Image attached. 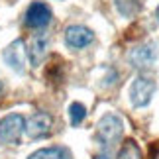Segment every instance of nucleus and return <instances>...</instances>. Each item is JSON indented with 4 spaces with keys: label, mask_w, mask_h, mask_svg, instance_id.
Wrapping results in <instances>:
<instances>
[{
    "label": "nucleus",
    "mask_w": 159,
    "mask_h": 159,
    "mask_svg": "<svg viewBox=\"0 0 159 159\" xmlns=\"http://www.w3.org/2000/svg\"><path fill=\"white\" fill-rule=\"evenodd\" d=\"M26 130V120L22 114H8L0 120V142L18 143Z\"/></svg>",
    "instance_id": "obj_1"
},
{
    "label": "nucleus",
    "mask_w": 159,
    "mask_h": 159,
    "mask_svg": "<svg viewBox=\"0 0 159 159\" xmlns=\"http://www.w3.org/2000/svg\"><path fill=\"white\" fill-rule=\"evenodd\" d=\"M122 130H124V124H122L120 116L116 114H108L98 122V128H96V134H98L100 142H104L106 145L114 143L116 139L122 136Z\"/></svg>",
    "instance_id": "obj_2"
},
{
    "label": "nucleus",
    "mask_w": 159,
    "mask_h": 159,
    "mask_svg": "<svg viewBox=\"0 0 159 159\" xmlns=\"http://www.w3.org/2000/svg\"><path fill=\"white\" fill-rule=\"evenodd\" d=\"M51 22V10L43 2H32L26 12V26L34 30H41Z\"/></svg>",
    "instance_id": "obj_3"
},
{
    "label": "nucleus",
    "mask_w": 159,
    "mask_h": 159,
    "mask_svg": "<svg viewBox=\"0 0 159 159\" xmlns=\"http://www.w3.org/2000/svg\"><path fill=\"white\" fill-rule=\"evenodd\" d=\"M51 126H53V118H51V116L47 114V112H38V114H34L32 118L28 120L26 134L32 139H39V138L49 136Z\"/></svg>",
    "instance_id": "obj_4"
},
{
    "label": "nucleus",
    "mask_w": 159,
    "mask_h": 159,
    "mask_svg": "<svg viewBox=\"0 0 159 159\" xmlns=\"http://www.w3.org/2000/svg\"><path fill=\"white\" fill-rule=\"evenodd\" d=\"M155 93V83L151 79L145 77H138L132 84V102L134 106H145L149 104L151 96Z\"/></svg>",
    "instance_id": "obj_5"
},
{
    "label": "nucleus",
    "mask_w": 159,
    "mask_h": 159,
    "mask_svg": "<svg viewBox=\"0 0 159 159\" xmlns=\"http://www.w3.org/2000/svg\"><path fill=\"white\" fill-rule=\"evenodd\" d=\"M157 59V49H155V43H143L139 47H134L130 51V63L136 67V69H145L149 67L153 61Z\"/></svg>",
    "instance_id": "obj_6"
},
{
    "label": "nucleus",
    "mask_w": 159,
    "mask_h": 159,
    "mask_svg": "<svg viewBox=\"0 0 159 159\" xmlns=\"http://www.w3.org/2000/svg\"><path fill=\"white\" fill-rule=\"evenodd\" d=\"M4 61L8 63L14 71L22 73L24 65H26V47H24L22 39H16L4 49Z\"/></svg>",
    "instance_id": "obj_7"
},
{
    "label": "nucleus",
    "mask_w": 159,
    "mask_h": 159,
    "mask_svg": "<svg viewBox=\"0 0 159 159\" xmlns=\"http://www.w3.org/2000/svg\"><path fill=\"white\" fill-rule=\"evenodd\" d=\"M94 34L90 32L89 28L84 26H71L67 28L65 32V41L69 47H75V49H83V47H87L90 41H93Z\"/></svg>",
    "instance_id": "obj_8"
},
{
    "label": "nucleus",
    "mask_w": 159,
    "mask_h": 159,
    "mask_svg": "<svg viewBox=\"0 0 159 159\" xmlns=\"http://www.w3.org/2000/svg\"><path fill=\"white\" fill-rule=\"evenodd\" d=\"M45 49H47V38L45 35H35L32 39V47H30V59H32L34 65L41 63V59L45 55Z\"/></svg>",
    "instance_id": "obj_9"
},
{
    "label": "nucleus",
    "mask_w": 159,
    "mask_h": 159,
    "mask_svg": "<svg viewBox=\"0 0 159 159\" xmlns=\"http://www.w3.org/2000/svg\"><path fill=\"white\" fill-rule=\"evenodd\" d=\"M28 159H71V153L65 148H45V149H38Z\"/></svg>",
    "instance_id": "obj_10"
},
{
    "label": "nucleus",
    "mask_w": 159,
    "mask_h": 159,
    "mask_svg": "<svg viewBox=\"0 0 159 159\" xmlns=\"http://www.w3.org/2000/svg\"><path fill=\"white\" fill-rule=\"evenodd\" d=\"M118 159H143V157H142V151H139L138 143L134 139H126L120 148Z\"/></svg>",
    "instance_id": "obj_11"
},
{
    "label": "nucleus",
    "mask_w": 159,
    "mask_h": 159,
    "mask_svg": "<svg viewBox=\"0 0 159 159\" xmlns=\"http://www.w3.org/2000/svg\"><path fill=\"white\" fill-rule=\"evenodd\" d=\"M69 116H71V124L73 126H79L81 122L84 120V116H87V110L81 102H73L69 106Z\"/></svg>",
    "instance_id": "obj_12"
},
{
    "label": "nucleus",
    "mask_w": 159,
    "mask_h": 159,
    "mask_svg": "<svg viewBox=\"0 0 159 159\" xmlns=\"http://www.w3.org/2000/svg\"><path fill=\"white\" fill-rule=\"evenodd\" d=\"M139 6L136 4V0H118V10L124 16H132L134 12H138Z\"/></svg>",
    "instance_id": "obj_13"
},
{
    "label": "nucleus",
    "mask_w": 159,
    "mask_h": 159,
    "mask_svg": "<svg viewBox=\"0 0 159 159\" xmlns=\"http://www.w3.org/2000/svg\"><path fill=\"white\" fill-rule=\"evenodd\" d=\"M157 18H159V6H157Z\"/></svg>",
    "instance_id": "obj_14"
},
{
    "label": "nucleus",
    "mask_w": 159,
    "mask_h": 159,
    "mask_svg": "<svg viewBox=\"0 0 159 159\" xmlns=\"http://www.w3.org/2000/svg\"><path fill=\"white\" fill-rule=\"evenodd\" d=\"M0 89H2V84H0Z\"/></svg>",
    "instance_id": "obj_15"
}]
</instances>
